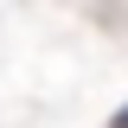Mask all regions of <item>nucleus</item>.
Here are the masks:
<instances>
[{"label":"nucleus","mask_w":128,"mask_h":128,"mask_svg":"<svg viewBox=\"0 0 128 128\" xmlns=\"http://www.w3.org/2000/svg\"><path fill=\"white\" fill-rule=\"evenodd\" d=\"M115 128H128V109H122V115H115Z\"/></svg>","instance_id":"1"}]
</instances>
